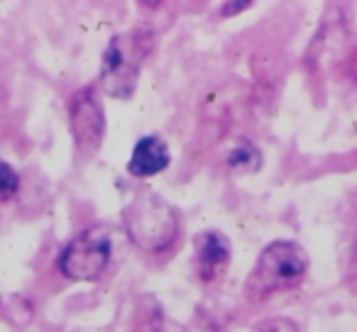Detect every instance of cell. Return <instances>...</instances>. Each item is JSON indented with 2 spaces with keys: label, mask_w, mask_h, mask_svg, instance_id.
<instances>
[{
  "label": "cell",
  "mask_w": 357,
  "mask_h": 332,
  "mask_svg": "<svg viewBox=\"0 0 357 332\" xmlns=\"http://www.w3.org/2000/svg\"><path fill=\"white\" fill-rule=\"evenodd\" d=\"M308 274V254L301 244L272 242L259 254L257 264L245 281V293L250 301H264L274 293L296 288Z\"/></svg>",
  "instance_id": "obj_1"
},
{
  "label": "cell",
  "mask_w": 357,
  "mask_h": 332,
  "mask_svg": "<svg viewBox=\"0 0 357 332\" xmlns=\"http://www.w3.org/2000/svg\"><path fill=\"white\" fill-rule=\"evenodd\" d=\"M113 239L105 228H89L66 244L59 257V271L71 281H96L108 269Z\"/></svg>",
  "instance_id": "obj_4"
},
{
  "label": "cell",
  "mask_w": 357,
  "mask_h": 332,
  "mask_svg": "<svg viewBox=\"0 0 357 332\" xmlns=\"http://www.w3.org/2000/svg\"><path fill=\"white\" fill-rule=\"evenodd\" d=\"M20 189V176L10 164L0 161V203H8Z\"/></svg>",
  "instance_id": "obj_9"
},
{
  "label": "cell",
  "mask_w": 357,
  "mask_h": 332,
  "mask_svg": "<svg viewBox=\"0 0 357 332\" xmlns=\"http://www.w3.org/2000/svg\"><path fill=\"white\" fill-rule=\"evenodd\" d=\"M255 6V0H225L223 8H220V15L223 17H233V15H240L245 13L248 8Z\"/></svg>",
  "instance_id": "obj_10"
},
{
  "label": "cell",
  "mask_w": 357,
  "mask_h": 332,
  "mask_svg": "<svg viewBox=\"0 0 357 332\" xmlns=\"http://www.w3.org/2000/svg\"><path fill=\"white\" fill-rule=\"evenodd\" d=\"M277 325V322H262V325H259V330H269V327H274ZM279 327H287V330H296V325H294V322H279Z\"/></svg>",
  "instance_id": "obj_11"
},
{
  "label": "cell",
  "mask_w": 357,
  "mask_h": 332,
  "mask_svg": "<svg viewBox=\"0 0 357 332\" xmlns=\"http://www.w3.org/2000/svg\"><path fill=\"white\" fill-rule=\"evenodd\" d=\"M169 164H172V154H169L167 142L159 134H147L135 144L128 171L137 179H149V176L162 174Z\"/></svg>",
  "instance_id": "obj_7"
},
{
  "label": "cell",
  "mask_w": 357,
  "mask_h": 332,
  "mask_svg": "<svg viewBox=\"0 0 357 332\" xmlns=\"http://www.w3.org/2000/svg\"><path fill=\"white\" fill-rule=\"evenodd\" d=\"M3 110H6V93L0 88V115H3Z\"/></svg>",
  "instance_id": "obj_13"
},
{
  "label": "cell",
  "mask_w": 357,
  "mask_h": 332,
  "mask_svg": "<svg viewBox=\"0 0 357 332\" xmlns=\"http://www.w3.org/2000/svg\"><path fill=\"white\" fill-rule=\"evenodd\" d=\"M123 225L139 249L162 252L178 237V215L152 191L137 193L123 210Z\"/></svg>",
  "instance_id": "obj_2"
},
{
  "label": "cell",
  "mask_w": 357,
  "mask_h": 332,
  "mask_svg": "<svg viewBox=\"0 0 357 332\" xmlns=\"http://www.w3.org/2000/svg\"><path fill=\"white\" fill-rule=\"evenodd\" d=\"M228 164L233 169L252 171V169H257V164H262V157H259V152L250 142H240L238 147L233 149V154H230Z\"/></svg>",
  "instance_id": "obj_8"
},
{
  "label": "cell",
  "mask_w": 357,
  "mask_h": 332,
  "mask_svg": "<svg viewBox=\"0 0 357 332\" xmlns=\"http://www.w3.org/2000/svg\"><path fill=\"white\" fill-rule=\"evenodd\" d=\"M71 134L79 154H96L105 137V113L93 88H81L69 103Z\"/></svg>",
  "instance_id": "obj_5"
},
{
  "label": "cell",
  "mask_w": 357,
  "mask_h": 332,
  "mask_svg": "<svg viewBox=\"0 0 357 332\" xmlns=\"http://www.w3.org/2000/svg\"><path fill=\"white\" fill-rule=\"evenodd\" d=\"M147 56V42L139 32L118 35L103 52V93L113 98H130L137 88L139 66Z\"/></svg>",
  "instance_id": "obj_3"
},
{
  "label": "cell",
  "mask_w": 357,
  "mask_h": 332,
  "mask_svg": "<svg viewBox=\"0 0 357 332\" xmlns=\"http://www.w3.org/2000/svg\"><path fill=\"white\" fill-rule=\"evenodd\" d=\"M230 239L218 230H204L194 237V269L204 283H215L230 267Z\"/></svg>",
  "instance_id": "obj_6"
},
{
  "label": "cell",
  "mask_w": 357,
  "mask_h": 332,
  "mask_svg": "<svg viewBox=\"0 0 357 332\" xmlns=\"http://www.w3.org/2000/svg\"><path fill=\"white\" fill-rule=\"evenodd\" d=\"M139 3H142V6H147V8H157L162 0H139Z\"/></svg>",
  "instance_id": "obj_12"
}]
</instances>
